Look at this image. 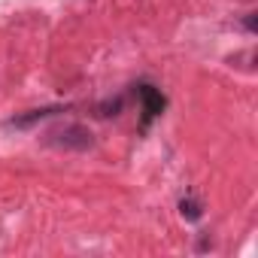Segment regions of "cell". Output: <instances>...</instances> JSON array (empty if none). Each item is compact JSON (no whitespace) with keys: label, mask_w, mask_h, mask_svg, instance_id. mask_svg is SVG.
Instances as JSON below:
<instances>
[{"label":"cell","mask_w":258,"mask_h":258,"mask_svg":"<svg viewBox=\"0 0 258 258\" xmlns=\"http://www.w3.org/2000/svg\"><path fill=\"white\" fill-rule=\"evenodd\" d=\"M46 146H55V149H64V152H85L94 146V134L88 131L85 124H61V127H52L46 134Z\"/></svg>","instance_id":"obj_1"},{"label":"cell","mask_w":258,"mask_h":258,"mask_svg":"<svg viewBox=\"0 0 258 258\" xmlns=\"http://www.w3.org/2000/svg\"><path fill=\"white\" fill-rule=\"evenodd\" d=\"M137 94H140V103H143V127H146L152 118H158V115L164 112L167 97H164L155 85H140V88H137Z\"/></svg>","instance_id":"obj_2"},{"label":"cell","mask_w":258,"mask_h":258,"mask_svg":"<svg viewBox=\"0 0 258 258\" xmlns=\"http://www.w3.org/2000/svg\"><path fill=\"white\" fill-rule=\"evenodd\" d=\"M61 109H64V106H40V109L25 112V115H16L13 124H16V127H31V124H37V121H43V118H49V115H55V112H61Z\"/></svg>","instance_id":"obj_3"},{"label":"cell","mask_w":258,"mask_h":258,"mask_svg":"<svg viewBox=\"0 0 258 258\" xmlns=\"http://www.w3.org/2000/svg\"><path fill=\"white\" fill-rule=\"evenodd\" d=\"M179 213H182L185 222H198V219L204 216V204H201L198 198H182V201H179Z\"/></svg>","instance_id":"obj_4"},{"label":"cell","mask_w":258,"mask_h":258,"mask_svg":"<svg viewBox=\"0 0 258 258\" xmlns=\"http://www.w3.org/2000/svg\"><path fill=\"white\" fill-rule=\"evenodd\" d=\"M100 109H103L100 115H118V112H121V97H115V100H109V103H103Z\"/></svg>","instance_id":"obj_5"},{"label":"cell","mask_w":258,"mask_h":258,"mask_svg":"<svg viewBox=\"0 0 258 258\" xmlns=\"http://www.w3.org/2000/svg\"><path fill=\"white\" fill-rule=\"evenodd\" d=\"M243 25H246V31H249V34H255V31H258V16H255V13H246Z\"/></svg>","instance_id":"obj_6"}]
</instances>
